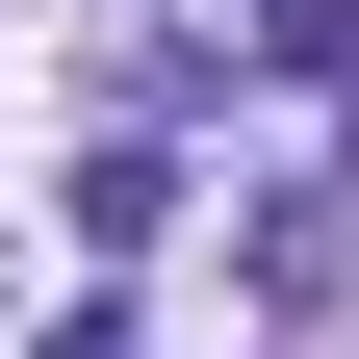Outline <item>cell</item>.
<instances>
[{
    "instance_id": "obj_1",
    "label": "cell",
    "mask_w": 359,
    "mask_h": 359,
    "mask_svg": "<svg viewBox=\"0 0 359 359\" xmlns=\"http://www.w3.org/2000/svg\"><path fill=\"white\" fill-rule=\"evenodd\" d=\"M180 231V154H77V257H154Z\"/></svg>"
}]
</instances>
